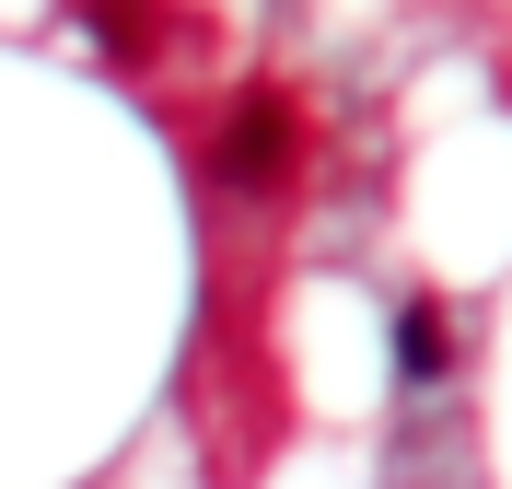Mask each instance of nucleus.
Returning a JSON list of instances; mask_svg holds the SVG:
<instances>
[{
	"label": "nucleus",
	"instance_id": "obj_2",
	"mask_svg": "<svg viewBox=\"0 0 512 489\" xmlns=\"http://www.w3.org/2000/svg\"><path fill=\"white\" fill-rule=\"evenodd\" d=\"M443 361H454V315L431 292L396 303V373H408V385H443Z\"/></svg>",
	"mask_w": 512,
	"mask_h": 489
},
{
	"label": "nucleus",
	"instance_id": "obj_1",
	"mask_svg": "<svg viewBox=\"0 0 512 489\" xmlns=\"http://www.w3.org/2000/svg\"><path fill=\"white\" fill-rule=\"evenodd\" d=\"M291 163H303V105L280 82H256L233 105V129H222V187H280Z\"/></svg>",
	"mask_w": 512,
	"mask_h": 489
}]
</instances>
